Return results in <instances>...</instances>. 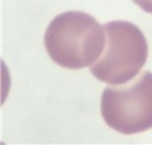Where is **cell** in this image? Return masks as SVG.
Wrapping results in <instances>:
<instances>
[{"mask_svg":"<svg viewBox=\"0 0 152 145\" xmlns=\"http://www.w3.org/2000/svg\"><path fill=\"white\" fill-rule=\"evenodd\" d=\"M105 30L89 14L68 11L49 23L44 46L50 59L63 68L80 70L91 66L105 48Z\"/></svg>","mask_w":152,"mask_h":145,"instance_id":"obj_1","label":"cell"},{"mask_svg":"<svg viewBox=\"0 0 152 145\" xmlns=\"http://www.w3.org/2000/svg\"><path fill=\"white\" fill-rule=\"evenodd\" d=\"M106 45L102 55L89 67L100 82L124 85L135 78L148 55L146 38L140 28L127 21H113L103 26Z\"/></svg>","mask_w":152,"mask_h":145,"instance_id":"obj_2","label":"cell"},{"mask_svg":"<svg viewBox=\"0 0 152 145\" xmlns=\"http://www.w3.org/2000/svg\"><path fill=\"white\" fill-rule=\"evenodd\" d=\"M101 114L106 125L123 134L152 128V73L144 71L131 82L107 86L102 93Z\"/></svg>","mask_w":152,"mask_h":145,"instance_id":"obj_3","label":"cell"},{"mask_svg":"<svg viewBox=\"0 0 152 145\" xmlns=\"http://www.w3.org/2000/svg\"><path fill=\"white\" fill-rule=\"evenodd\" d=\"M142 10L152 14V0H132Z\"/></svg>","mask_w":152,"mask_h":145,"instance_id":"obj_4","label":"cell"}]
</instances>
